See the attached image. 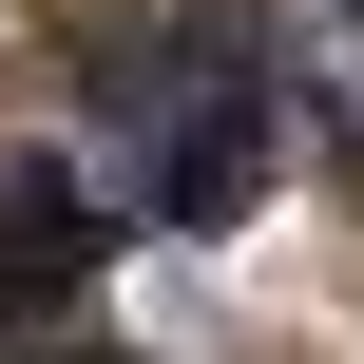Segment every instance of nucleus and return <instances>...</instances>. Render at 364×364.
I'll return each mask as SVG.
<instances>
[{
  "label": "nucleus",
  "instance_id": "nucleus-1",
  "mask_svg": "<svg viewBox=\"0 0 364 364\" xmlns=\"http://www.w3.org/2000/svg\"><path fill=\"white\" fill-rule=\"evenodd\" d=\"M269 154H288V96H269L250 38H192V96H173V115H115V173H134L154 230H230V211L269 192Z\"/></svg>",
  "mask_w": 364,
  "mask_h": 364
}]
</instances>
